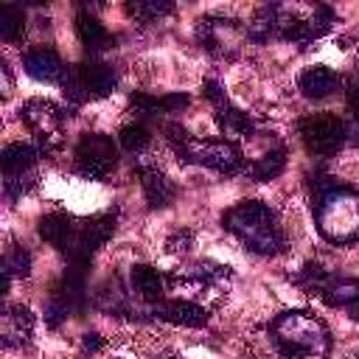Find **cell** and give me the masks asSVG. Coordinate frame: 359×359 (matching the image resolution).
Listing matches in <instances>:
<instances>
[{
  "label": "cell",
  "instance_id": "cell-24",
  "mask_svg": "<svg viewBox=\"0 0 359 359\" xmlns=\"http://www.w3.org/2000/svg\"><path fill=\"white\" fill-rule=\"evenodd\" d=\"M118 140H121V146L126 149V151H143L146 146H149V140H151V135H149V129L143 126V123H126L123 129H121V135H118Z\"/></svg>",
  "mask_w": 359,
  "mask_h": 359
},
{
  "label": "cell",
  "instance_id": "cell-15",
  "mask_svg": "<svg viewBox=\"0 0 359 359\" xmlns=\"http://www.w3.org/2000/svg\"><path fill=\"white\" fill-rule=\"evenodd\" d=\"M76 34H79V39H81V45L87 48V50H107V48H112V34L93 17V14H87V11H81L79 17H76Z\"/></svg>",
  "mask_w": 359,
  "mask_h": 359
},
{
  "label": "cell",
  "instance_id": "cell-21",
  "mask_svg": "<svg viewBox=\"0 0 359 359\" xmlns=\"http://www.w3.org/2000/svg\"><path fill=\"white\" fill-rule=\"evenodd\" d=\"M283 165H286V154H283L280 149H275V151L258 157V160L250 165V174H252V180L266 182V180H275V177L283 171Z\"/></svg>",
  "mask_w": 359,
  "mask_h": 359
},
{
  "label": "cell",
  "instance_id": "cell-26",
  "mask_svg": "<svg viewBox=\"0 0 359 359\" xmlns=\"http://www.w3.org/2000/svg\"><path fill=\"white\" fill-rule=\"evenodd\" d=\"M348 107H351L353 118H359V67H356L353 76L348 79Z\"/></svg>",
  "mask_w": 359,
  "mask_h": 359
},
{
  "label": "cell",
  "instance_id": "cell-30",
  "mask_svg": "<svg viewBox=\"0 0 359 359\" xmlns=\"http://www.w3.org/2000/svg\"><path fill=\"white\" fill-rule=\"evenodd\" d=\"M351 314H353V317H359V300H356V303L351 306Z\"/></svg>",
  "mask_w": 359,
  "mask_h": 359
},
{
  "label": "cell",
  "instance_id": "cell-29",
  "mask_svg": "<svg viewBox=\"0 0 359 359\" xmlns=\"http://www.w3.org/2000/svg\"><path fill=\"white\" fill-rule=\"evenodd\" d=\"M101 345H104V339H101L98 334H84V348H87V351H98Z\"/></svg>",
  "mask_w": 359,
  "mask_h": 359
},
{
  "label": "cell",
  "instance_id": "cell-6",
  "mask_svg": "<svg viewBox=\"0 0 359 359\" xmlns=\"http://www.w3.org/2000/svg\"><path fill=\"white\" fill-rule=\"evenodd\" d=\"M300 140L311 154H334L345 140V123L337 115H309L300 121Z\"/></svg>",
  "mask_w": 359,
  "mask_h": 359
},
{
  "label": "cell",
  "instance_id": "cell-25",
  "mask_svg": "<svg viewBox=\"0 0 359 359\" xmlns=\"http://www.w3.org/2000/svg\"><path fill=\"white\" fill-rule=\"evenodd\" d=\"M3 272L6 275H17V278H28V272H31V255H28V250H22V247H11L8 252H6V258H3Z\"/></svg>",
  "mask_w": 359,
  "mask_h": 359
},
{
  "label": "cell",
  "instance_id": "cell-12",
  "mask_svg": "<svg viewBox=\"0 0 359 359\" xmlns=\"http://www.w3.org/2000/svg\"><path fill=\"white\" fill-rule=\"evenodd\" d=\"M34 331V314L25 306H8L3 311V345H25Z\"/></svg>",
  "mask_w": 359,
  "mask_h": 359
},
{
  "label": "cell",
  "instance_id": "cell-20",
  "mask_svg": "<svg viewBox=\"0 0 359 359\" xmlns=\"http://www.w3.org/2000/svg\"><path fill=\"white\" fill-rule=\"evenodd\" d=\"M0 36L6 42H20L25 36V17L20 6H0Z\"/></svg>",
  "mask_w": 359,
  "mask_h": 359
},
{
  "label": "cell",
  "instance_id": "cell-13",
  "mask_svg": "<svg viewBox=\"0 0 359 359\" xmlns=\"http://www.w3.org/2000/svg\"><path fill=\"white\" fill-rule=\"evenodd\" d=\"M79 73H81L87 95H95V98L109 95L115 90V84H118L115 70L109 65H104V62H84V65H79Z\"/></svg>",
  "mask_w": 359,
  "mask_h": 359
},
{
  "label": "cell",
  "instance_id": "cell-22",
  "mask_svg": "<svg viewBox=\"0 0 359 359\" xmlns=\"http://www.w3.org/2000/svg\"><path fill=\"white\" fill-rule=\"evenodd\" d=\"M168 11H171V3H165V0H132V3H126V14L140 20V22H151Z\"/></svg>",
  "mask_w": 359,
  "mask_h": 359
},
{
  "label": "cell",
  "instance_id": "cell-18",
  "mask_svg": "<svg viewBox=\"0 0 359 359\" xmlns=\"http://www.w3.org/2000/svg\"><path fill=\"white\" fill-rule=\"evenodd\" d=\"M132 286L149 303H160V297H163V275L149 264H135L132 266Z\"/></svg>",
  "mask_w": 359,
  "mask_h": 359
},
{
  "label": "cell",
  "instance_id": "cell-14",
  "mask_svg": "<svg viewBox=\"0 0 359 359\" xmlns=\"http://www.w3.org/2000/svg\"><path fill=\"white\" fill-rule=\"evenodd\" d=\"M137 174H140V185H143L146 202H149L151 208H165V205L174 199L177 191H174L171 180H168L163 171H157V168H140Z\"/></svg>",
  "mask_w": 359,
  "mask_h": 359
},
{
  "label": "cell",
  "instance_id": "cell-1",
  "mask_svg": "<svg viewBox=\"0 0 359 359\" xmlns=\"http://www.w3.org/2000/svg\"><path fill=\"white\" fill-rule=\"evenodd\" d=\"M272 337L283 359H323L331 351L328 328L309 311H283L272 323Z\"/></svg>",
  "mask_w": 359,
  "mask_h": 359
},
{
  "label": "cell",
  "instance_id": "cell-4",
  "mask_svg": "<svg viewBox=\"0 0 359 359\" xmlns=\"http://www.w3.org/2000/svg\"><path fill=\"white\" fill-rule=\"evenodd\" d=\"M165 132H168V140H171L174 151L188 163L208 165V168H213L219 174H236L244 165L241 149L236 143H230V140H199V137H191L177 123H171Z\"/></svg>",
  "mask_w": 359,
  "mask_h": 359
},
{
  "label": "cell",
  "instance_id": "cell-27",
  "mask_svg": "<svg viewBox=\"0 0 359 359\" xmlns=\"http://www.w3.org/2000/svg\"><path fill=\"white\" fill-rule=\"evenodd\" d=\"M202 93H205V98H208V101H213V107H219V104H224V101H227L224 90H222L213 79H208V81L202 84Z\"/></svg>",
  "mask_w": 359,
  "mask_h": 359
},
{
  "label": "cell",
  "instance_id": "cell-10",
  "mask_svg": "<svg viewBox=\"0 0 359 359\" xmlns=\"http://www.w3.org/2000/svg\"><path fill=\"white\" fill-rule=\"evenodd\" d=\"M22 65H25L28 76H34L36 81H59L65 76V65L56 56V50H50V48H34V50H28L25 59H22Z\"/></svg>",
  "mask_w": 359,
  "mask_h": 359
},
{
  "label": "cell",
  "instance_id": "cell-9",
  "mask_svg": "<svg viewBox=\"0 0 359 359\" xmlns=\"http://www.w3.org/2000/svg\"><path fill=\"white\" fill-rule=\"evenodd\" d=\"M154 314L171 325H185V328H199L208 323V314L202 306L196 303H188V300H165V303H157Z\"/></svg>",
  "mask_w": 359,
  "mask_h": 359
},
{
  "label": "cell",
  "instance_id": "cell-23",
  "mask_svg": "<svg viewBox=\"0 0 359 359\" xmlns=\"http://www.w3.org/2000/svg\"><path fill=\"white\" fill-rule=\"evenodd\" d=\"M216 121H219V126H222V129H230V132H241V135L252 129V121L247 118V112H241V109L230 107L227 101L216 107Z\"/></svg>",
  "mask_w": 359,
  "mask_h": 359
},
{
  "label": "cell",
  "instance_id": "cell-7",
  "mask_svg": "<svg viewBox=\"0 0 359 359\" xmlns=\"http://www.w3.org/2000/svg\"><path fill=\"white\" fill-rule=\"evenodd\" d=\"M115 168V146L107 135H84L76 146V171L87 180H104Z\"/></svg>",
  "mask_w": 359,
  "mask_h": 359
},
{
  "label": "cell",
  "instance_id": "cell-8",
  "mask_svg": "<svg viewBox=\"0 0 359 359\" xmlns=\"http://www.w3.org/2000/svg\"><path fill=\"white\" fill-rule=\"evenodd\" d=\"M20 118L45 143V140H50L56 135V129H59V123H62L65 115H62V109L53 101H48V98H31V101H25L20 107Z\"/></svg>",
  "mask_w": 359,
  "mask_h": 359
},
{
  "label": "cell",
  "instance_id": "cell-17",
  "mask_svg": "<svg viewBox=\"0 0 359 359\" xmlns=\"http://www.w3.org/2000/svg\"><path fill=\"white\" fill-rule=\"evenodd\" d=\"M34 160H36V149H34V146H28V143H11V146H6L3 154H0L6 180H8V177H22V174H28L31 165H34Z\"/></svg>",
  "mask_w": 359,
  "mask_h": 359
},
{
  "label": "cell",
  "instance_id": "cell-16",
  "mask_svg": "<svg viewBox=\"0 0 359 359\" xmlns=\"http://www.w3.org/2000/svg\"><path fill=\"white\" fill-rule=\"evenodd\" d=\"M73 233H76V224H73V219L67 213H48V216L39 219V236L48 244L59 247V250L67 247V241L73 238Z\"/></svg>",
  "mask_w": 359,
  "mask_h": 359
},
{
  "label": "cell",
  "instance_id": "cell-5",
  "mask_svg": "<svg viewBox=\"0 0 359 359\" xmlns=\"http://www.w3.org/2000/svg\"><path fill=\"white\" fill-rule=\"evenodd\" d=\"M112 230H115V213H95L87 222L76 224V233H73V238L67 241V247L62 252L70 258V264L76 269H81L93 261L95 250L112 236Z\"/></svg>",
  "mask_w": 359,
  "mask_h": 359
},
{
  "label": "cell",
  "instance_id": "cell-2",
  "mask_svg": "<svg viewBox=\"0 0 359 359\" xmlns=\"http://www.w3.org/2000/svg\"><path fill=\"white\" fill-rule=\"evenodd\" d=\"M222 222L233 236L247 244V250L258 255H275L283 250V233L275 222V213L258 199H244L233 205Z\"/></svg>",
  "mask_w": 359,
  "mask_h": 359
},
{
  "label": "cell",
  "instance_id": "cell-11",
  "mask_svg": "<svg viewBox=\"0 0 359 359\" xmlns=\"http://www.w3.org/2000/svg\"><path fill=\"white\" fill-rule=\"evenodd\" d=\"M339 81H342V79H339L331 67L317 65V67H309V70H303V73H300L297 87L303 90V95H306V98L320 101V98H328V95L339 87Z\"/></svg>",
  "mask_w": 359,
  "mask_h": 359
},
{
  "label": "cell",
  "instance_id": "cell-3",
  "mask_svg": "<svg viewBox=\"0 0 359 359\" xmlns=\"http://www.w3.org/2000/svg\"><path fill=\"white\" fill-rule=\"evenodd\" d=\"M314 219L317 230L334 241V244H348L359 238V194L334 185L331 191L314 196Z\"/></svg>",
  "mask_w": 359,
  "mask_h": 359
},
{
  "label": "cell",
  "instance_id": "cell-28",
  "mask_svg": "<svg viewBox=\"0 0 359 359\" xmlns=\"http://www.w3.org/2000/svg\"><path fill=\"white\" fill-rule=\"evenodd\" d=\"M191 230H180V233H174L171 238H168V250L171 252H185L188 250V244H191Z\"/></svg>",
  "mask_w": 359,
  "mask_h": 359
},
{
  "label": "cell",
  "instance_id": "cell-31",
  "mask_svg": "<svg viewBox=\"0 0 359 359\" xmlns=\"http://www.w3.org/2000/svg\"><path fill=\"white\" fill-rule=\"evenodd\" d=\"M157 359H174V356H157Z\"/></svg>",
  "mask_w": 359,
  "mask_h": 359
},
{
  "label": "cell",
  "instance_id": "cell-19",
  "mask_svg": "<svg viewBox=\"0 0 359 359\" xmlns=\"http://www.w3.org/2000/svg\"><path fill=\"white\" fill-rule=\"evenodd\" d=\"M320 297L328 306H353L359 300V278H334L325 283V289L320 292Z\"/></svg>",
  "mask_w": 359,
  "mask_h": 359
}]
</instances>
